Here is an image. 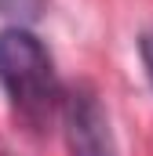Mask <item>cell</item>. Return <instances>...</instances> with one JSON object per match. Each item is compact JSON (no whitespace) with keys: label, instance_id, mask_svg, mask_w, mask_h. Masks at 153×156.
I'll return each mask as SVG.
<instances>
[{"label":"cell","instance_id":"6da1fadb","mask_svg":"<svg viewBox=\"0 0 153 156\" xmlns=\"http://www.w3.org/2000/svg\"><path fill=\"white\" fill-rule=\"evenodd\" d=\"M0 87L26 127L44 131L58 116L62 87L55 62L40 37L29 33L26 26H7L0 33Z\"/></svg>","mask_w":153,"mask_h":156},{"label":"cell","instance_id":"277c9868","mask_svg":"<svg viewBox=\"0 0 153 156\" xmlns=\"http://www.w3.org/2000/svg\"><path fill=\"white\" fill-rule=\"evenodd\" d=\"M139 58H142L146 80H150V87H153V33H142L139 37Z\"/></svg>","mask_w":153,"mask_h":156},{"label":"cell","instance_id":"3957f363","mask_svg":"<svg viewBox=\"0 0 153 156\" xmlns=\"http://www.w3.org/2000/svg\"><path fill=\"white\" fill-rule=\"evenodd\" d=\"M44 4L47 0H0V15L4 18H15V26L37 22L40 15H44Z\"/></svg>","mask_w":153,"mask_h":156},{"label":"cell","instance_id":"7a4b0ae2","mask_svg":"<svg viewBox=\"0 0 153 156\" xmlns=\"http://www.w3.org/2000/svg\"><path fill=\"white\" fill-rule=\"evenodd\" d=\"M58 116H62L69 156H117L110 116H106V109H102V102L91 87L76 83L69 91H62Z\"/></svg>","mask_w":153,"mask_h":156},{"label":"cell","instance_id":"5b68a950","mask_svg":"<svg viewBox=\"0 0 153 156\" xmlns=\"http://www.w3.org/2000/svg\"><path fill=\"white\" fill-rule=\"evenodd\" d=\"M0 156H7V153H0Z\"/></svg>","mask_w":153,"mask_h":156}]
</instances>
